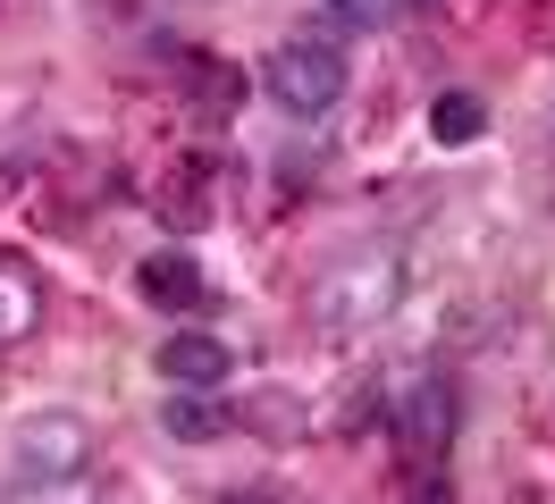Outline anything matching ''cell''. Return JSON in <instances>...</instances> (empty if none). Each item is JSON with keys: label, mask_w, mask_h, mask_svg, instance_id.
Masks as SVG:
<instances>
[{"label": "cell", "mask_w": 555, "mask_h": 504, "mask_svg": "<svg viewBox=\"0 0 555 504\" xmlns=\"http://www.w3.org/2000/svg\"><path fill=\"white\" fill-rule=\"evenodd\" d=\"M152 362H160V378H169V387H185V396H210V387H228L236 353H228L210 328H169Z\"/></svg>", "instance_id": "277c9868"}, {"label": "cell", "mask_w": 555, "mask_h": 504, "mask_svg": "<svg viewBox=\"0 0 555 504\" xmlns=\"http://www.w3.org/2000/svg\"><path fill=\"white\" fill-rule=\"evenodd\" d=\"M42 328V277L17 253H0V345H26Z\"/></svg>", "instance_id": "52a82bcc"}, {"label": "cell", "mask_w": 555, "mask_h": 504, "mask_svg": "<svg viewBox=\"0 0 555 504\" xmlns=\"http://www.w3.org/2000/svg\"><path fill=\"white\" fill-rule=\"evenodd\" d=\"M261 93L286 118H320V109H337V93H346V51L320 42V34H295V42H278L270 60H261Z\"/></svg>", "instance_id": "6da1fadb"}, {"label": "cell", "mask_w": 555, "mask_h": 504, "mask_svg": "<svg viewBox=\"0 0 555 504\" xmlns=\"http://www.w3.org/2000/svg\"><path fill=\"white\" fill-rule=\"evenodd\" d=\"M447 437H454V396L438 378H421L413 396H404V454H413V463H438Z\"/></svg>", "instance_id": "8992f818"}, {"label": "cell", "mask_w": 555, "mask_h": 504, "mask_svg": "<svg viewBox=\"0 0 555 504\" xmlns=\"http://www.w3.org/2000/svg\"><path fill=\"white\" fill-rule=\"evenodd\" d=\"M135 295L152 302V311L185 320V311H210V277H203L194 253H152V261L135 269Z\"/></svg>", "instance_id": "5b68a950"}, {"label": "cell", "mask_w": 555, "mask_h": 504, "mask_svg": "<svg viewBox=\"0 0 555 504\" xmlns=\"http://www.w3.org/2000/svg\"><path fill=\"white\" fill-rule=\"evenodd\" d=\"M480 127H488V101L480 93H438V101H429V134H438V143H472Z\"/></svg>", "instance_id": "9c48e42d"}, {"label": "cell", "mask_w": 555, "mask_h": 504, "mask_svg": "<svg viewBox=\"0 0 555 504\" xmlns=\"http://www.w3.org/2000/svg\"><path fill=\"white\" fill-rule=\"evenodd\" d=\"M93 463V429L76 421V412H26L17 421V470L35 479V488H60V479H76V470Z\"/></svg>", "instance_id": "3957f363"}, {"label": "cell", "mask_w": 555, "mask_h": 504, "mask_svg": "<svg viewBox=\"0 0 555 504\" xmlns=\"http://www.w3.org/2000/svg\"><path fill=\"white\" fill-rule=\"evenodd\" d=\"M387 17H396V0H320V9H312L320 42H337V34H362V26H387Z\"/></svg>", "instance_id": "30bf717a"}, {"label": "cell", "mask_w": 555, "mask_h": 504, "mask_svg": "<svg viewBox=\"0 0 555 504\" xmlns=\"http://www.w3.org/2000/svg\"><path fill=\"white\" fill-rule=\"evenodd\" d=\"M396 286H404L396 253H353V261L328 269V286L312 295V311H320L328 336H362V328H379L387 311H396Z\"/></svg>", "instance_id": "7a4b0ae2"}, {"label": "cell", "mask_w": 555, "mask_h": 504, "mask_svg": "<svg viewBox=\"0 0 555 504\" xmlns=\"http://www.w3.org/2000/svg\"><path fill=\"white\" fill-rule=\"evenodd\" d=\"M160 429L177 437V445H210V437L228 429V412L210 396H185V387H169V403H160Z\"/></svg>", "instance_id": "ba28073f"}]
</instances>
